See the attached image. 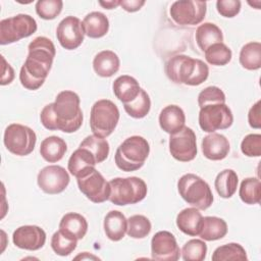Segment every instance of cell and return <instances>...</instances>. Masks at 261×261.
I'll return each mask as SVG.
<instances>
[{
	"instance_id": "obj_1",
	"label": "cell",
	"mask_w": 261,
	"mask_h": 261,
	"mask_svg": "<svg viewBox=\"0 0 261 261\" xmlns=\"http://www.w3.org/2000/svg\"><path fill=\"white\" fill-rule=\"evenodd\" d=\"M81 100L73 91L65 90L58 93L53 103L47 104L41 111L40 120L49 130L74 133L83 124Z\"/></svg>"
},
{
	"instance_id": "obj_2",
	"label": "cell",
	"mask_w": 261,
	"mask_h": 261,
	"mask_svg": "<svg viewBox=\"0 0 261 261\" xmlns=\"http://www.w3.org/2000/svg\"><path fill=\"white\" fill-rule=\"evenodd\" d=\"M29 54L20 68L19 81L22 87L35 91L41 88L48 76L56 49L47 37H37L28 46Z\"/></svg>"
},
{
	"instance_id": "obj_3",
	"label": "cell",
	"mask_w": 261,
	"mask_h": 261,
	"mask_svg": "<svg viewBox=\"0 0 261 261\" xmlns=\"http://www.w3.org/2000/svg\"><path fill=\"white\" fill-rule=\"evenodd\" d=\"M165 73L175 84L199 86L208 79L209 67L200 59L178 54L166 61Z\"/></svg>"
},
{
	"instance_id": "obj_4",
	"label": "cell",
	"mask_w": 261,
	"mask_h": 261,
	"mask_svg": "<svg viewBox=\"0 0 261 261\" xmlns=\"http://www.w3.org/2000/svg\"><path fill=\"white\" fill-rule=\"evenodd\" d=\"M149 153L150 145L148 141L141 136H132L125 139L116 149L115 164L122 171H136L143 167Z\"/></svg>"
},
{
	"instance_id": "obj_5",
	"label": "cell",
	"mask_w": 261,
	"mask_h": 261,
	"mask_svg": "<svg viewBox=\"0 0 261 261\" xmlns=\"http://www.w3.org/2000/svg\"><path fill=\"white\" fill-rule=\"evenodd\" d=\"M109 201L118 206L137 204L145 199L148 188L146 182L137 176L115 177L109 181Z\"/></svg>"
},
{
	"instance_id": "obj_6",
	"label": "cell",
	"mask_w": 261,
	"mask_h": 261,
	"mask_svg": "<svg viewBox=\"0 0 261 261\" xmlns=\"http://www.w3.org/2000/svg\"><path fill=\"white\" fill-rule=\"evenodd\" d=\"M179 196L191 206L206 210L213 203V194L209 185L194 173H186L177 181Z\"/></svg>"
},
{
	"instance_id": "obj_7",
	"label": "cell",
	"mask_w": 261,
	"mask_h": 261,
	"mask_svg": "<svg viewBox=\"0 0 261 261\" xmlns=\"http://www.w3.org/2000/svg\"><path fill=\"white\" fill-rule=\"evenodd\" d=\"M118 107L108 99L96 101L90 113V127L94 135L107 138L115 129L119 121Z\"/></svg>"
},
{
	"instance_id": "obj_8",
	"label": "cell",
	"mask_w": 261,
	"mask_h": 261,
	"mask_svg": "<svg viewBox=\"0 0 261 261\" xmlns=\"http://www.w3.org/2000/svg\"><path fill=\"white\" fill-rule=\"evenodd\" d=\"M37 21L29 14H16L0 21V44L7 45L36 33Z\"/></svg>"
},
{
	"instance_id": "obj_9",
	"label": "cell",
	"mask_w": 261,
	"mask_h": 261,
	"mask_svg": "<svg viewBox=\"0 0 261 261\" xmlns=\"http://www.w3.org/2000/svg\"><path fill=\"white\" fill-rule=\"evenodd\" d=\"M3 142L10 153L17 156H27L34 151L37 136L36 133L27 125L11 123L4 130Z\"/></svg>"
},
{
	"instance_id": "obj_10",
	"label": "cell",
	"mask_w": 261,
	"mask_h": 261,
	"mask_svg": "<svg viewBox=\"0 0 261 261\" xmlns=\"http://www.w3.org/2000/svg\"><path fill=\"white\" fill-rule=\"evenodd\" d=\"M198 120L202 130L215 133L230 127L233 122V115L225 103H213L200 108Z\"/></svg>"
},
{
	"instance_id": "obj_11",
	"label": "cell",
	"mask_w": 261,
	"mask_h": 261,
	"mask_svg": "<svg viewBox=\"0 0 261 261\" xmlns=\"http://www.w3.org/2000/svg\"><path fill=\"white\" fill-rule=\"evenodd\" d=\"M207 3L199 0H180L171 4L169 13L172 20L180 25H196L206 15Z\"/></svg>"
},
{
	"instance_id": "obj_12",
	"label": "cell",
	"mask_w": 261,
	"mask_h": 261,
	"mask_svg": "<svg viewBox=\"0 0 261 261\" xmlns=\"http://www.w3.org/2000/svg\"><path fill=\"white\" fill-rule=\"evenodd\" d=\"M169 152L180 162H189L197 155V138L191 127L184 126L179 132L169 137Z\"/></svg>"
},
{
	"instance_id": "obj_13",
	"label": "cell",
	"mask_w": 261,
	"mask_h": 261,
	"mask_svg": "<svg viewBox=\"0 0 261 261\" xmlns=\"http://www.w3.org/2000/svg\"><path fill=\"white\" fill-rule=\"evenodd\" d=\"M76 181L80 191L93 203L99 204L109 200V181H107L96 168L92 169L84 176L76 178Z\"/></svg>"
},
{
	"instance_id": "obj_14",
	"label": "cell",
	"mask_w": 261,
	"mask_h": 261,
	"mask_svg": "<svg viewBox=\"0 0 261 261\" xmlns=\"http://www.w3.org/2000/svg\"><path fill=\"white\" fill-rule=\"evenodd\" d=\"M70 177L68 172L59 165H48L41 169L37 176L39 188L46 194L62 193L68 186Z\"/></svg>"
},
{
	"instance_id": "obj_15",
	"label": "cell",
	"mask_w": 261,
	"mask_h": 261,
	"mask_svg": "<svg viewBox=\"0 0 261 261\" xmlns=\"http://www.w3.org/2000/svg\"><path fill=\"white\" fill-rule=\"evenodd\" d=\"M56 37L64 49L73 50L79 48L85 38L83 21L72 15L64 17L57 25Z\"/></svg>"
},
{
	"instance_id": "obj_16",
	"label": "cell",
	"mask_w": 261,
	"mask_h": 261,
	"mask_svg": "<svg viewBox=\"0 0 261 261\" xmlns=\"http://www.w3.org/2000/svg\"><path fill=\"white\" fill-rule=\"evenodd\" d=\"M151 256L154 260L176 261L180 257V249L175 237L167 231L156 232L151 240Z\"/></svg>"
},
{
	"instance_id": "obj_17",
	"label": "cell",
	"mask_w": 261,
	"mask_h": 261,
	"mask_svg": "<svg viewBox=\"0 0 261 261\" xmlns=\"http://www.w3.org/2000/svg\"><path fill=\"white\" fill-rule=\"evenodd\" d=\"M12 242L19 249L37 251L44 247L46 232L38 225H22L13 231Z\"/></svg>"
},
{
	"instance_id": "obj_18",
	"label": "cell",
	"mask_w": 261,
	"mask_h": 261,
	"mask_svg": "<svg viewBox=\"0 0 261 261\" xmlns=\"http://www.w3.org/2000/svg\"><path fill=\"white\" fill-rule=\"evenodd\" d=\"M203 155L213 161L224 159L230 150V145L225 136L217 133H210L202 140Z\"/></svg>"
},
{
	"instance_id": "obj_19",
	"label": "cell",
	"mask_w": 261,
	"mask_h": 261,
	"mask_svg": "<svg viewBox=\"0 0 261 261\" xmlns=\"http://www.w3.org/2000/svg\"><path fill=\"white\" fill-rule=\"evenodd\" d=\"M97 161L94 155L86 148L79 147L69 157L67 168L76 178L84 176L95 168Z\"/></svg>"
},
{
	"instance_id": "obj_20",
	"label": "cell",
	"mask_w": 261,
	"mask_h": 261,
	"mask_svg": "<svg viewBox=\"0 0 261 261\" xmlns=\"http://www.w3.org/2000/svg\"><path fill=\"white\" fill-rule=\"evenodd\" d=\"M186 123L184 110L177 105L165 106L159 114V125L162 130L169 135L179 132Z\"/></svg>"
},
{
	"instance_id": "obj_21",
	"label": "cell",
	"mask_w": 261,
	"mask_h": 261,
	"mask_svg": "<svg viewBox=\"0 0 261 261\" xmlns=\"http://www.w3.org/2000/svg\"><path fill=\"white\" fill-rule=\"evenodd\" d=\"M120 66L118 55L111 50L99 52L93 59L94 71L102 77H110L115 74Z\"/></svg>"
},
{
	"instance_id": "obj_22",
	"label": "cell",
	"mask_w": 261,
	"mask_h": 261,
	"mask_svg": "<svg viewBox=\"0 0 261 261\" xmlns=\"http://www.w3.org/2000/svg\"><path fill=\"white\" fill-rule=\"evenodd\" d=\"M59 230L79 241L88 231V221L82 214L69 212L62 216L59 222Z\"/></svg>"
},
{
	"instance_id": "obj_23",
	"label": "cell",
	"mask_w": 261,
	"mask_h": 261,
	"mask_svg": "<svg viewBox=\"0 0 261 261\" xmlns=\"http://www.w3.org/2000/svg\"><path fill=\"white\" fill-rule=\"evenodd\" d=\"M103 227L105 234L109 240L118 242L123 239L124 234L126 233L127 219L122 212L118 210H111L104 218Z\"/></svg>"
},
{
	"instance_id": "obj_24",
	"label": "cell",
	"mask_w": 261,
	"mask_h": 261,
	"mask_svg": "<svg viewBox=\"0 0 261 261\" xmlns=\"http://www.w3.org/2000/svg\"><path fill=\"white\" fill-rule=\"evenodd\" d=\"M112 90L115 97L123 104L132 102L137 98L141 91L139 82L127 74L118 76L112 85Z\"/></svg>"
},
{
	"instance_id": "obj_25",
	"label": "cell",
	"mask_w": 261,
	"mask_h": 261,
	"mask_svg": "<svg viewBox=\"0 0 261 261\" xmlns=\"http://www.w3.org/2000/svg\"><path fill=\"white\" fill-rule=\"evenodd\" d=\"M202 218L199 209L195 207L185 208L176 216V225L185 234L196 237L199 234Z\"/></svg>"
},
{
	"instance_id": "obj_26",
	"label": "cell",
	"mask_w": 261,
	"mask_h": 261,
	"mask_svg": "<svg viewBox=\"0 0 261 261\" xmlns=\"http://www.w3.org/2000/svg\"><path fill=\"white\" fill-rule=\"evenodd\" d=\"M67 151V145L63 139L57 136H50L44 139L40 145V154L49 163L60 161Z\"/></svg>"
},
{
	"instance_id": "obj_27",
	"label": "cell",
	"mask_w": 261,
	"mask_h": 261,
	"mask_svg": "<svg viewBox=\"0 0 261 261\" xmlns=\"http://www.w3.org/2000/svg\"><path fill=\"white\" fill-rule=\"evenodd\" d=\"M227 233L226 222L216 216H205L202 218L199 237L207 242L217 241L225 237Z\"/></svg>"
},
{
	"instance_id": "obj_28",
	"label": "cell",
	"mask_w": 261,
	"mask_h": 261,
	"mask_svg": "<svg viewBox=\"0 0 261 261\" xmlns=\"http://www.w3.org/2000/svg\"><path fill=\"white\" fill-rule=\"evenodd\" d=\"M85 35L92 39H99L104 37L109 30L108 17L100 12L93 11L85 16L83 19Z\"/></svg>"
},
{
	"instance_id": "obj_29",
	"label": "cell",
	"mask_w": 261,
	"mask_h": 261,
	"mask_svg": "<svg viewBox=\"0 0 261 261\" xmlns=\"http://www.w3.org/2000/svg\"><path fill=\"white\" fill-rule=\"evenodd\" d=\"M198 47L205 52L211 45L223 43V34L219 27L212 22H204L200 24L195 34Z\"/></svg>"
},
{
	"instance_id": "obj_30",
	"label": "cell",
	"mask_w": 261,
	"mask_h": 261,
	"mask_svg": "<svg viewBox=\"0 0 261 261\" xmlns=\"http://www.w3.org/2000/svg\"><path fill=\"white\" fill-rule=\"evenodd\" d=\"M238 184L239 177L237 172L232 169H223L216 175L214 188L221 198L228 199L234 195Z\"/></svg>"
},
{
	"instance_id": "obj_31",
	"label": "cell",
	"mask_w": 261,
	"mask_h": 261,
	"mask_svg": "<svg viewBox=\"0 0 261 261\" xmlns=\"http://www.w3.org/2000/svg\"><path fill=\"white\" fill-rule=\"evenodd\" d=\"M239 60L241 65L248 70H257L261 67V43L249 42L241 51Z\"/></svg>"
},
{
	"instance_id": "obj_32",
	"label": "cell",
	"mask_w": 261,
	"mask_h": 261,
	"mask_svg": "<svg viewBox=\"0 0 261 261\" xmlns=\"http://www.w3.org/2000/svg\"><path fill=\"white\" fill-rule=\"evenodd\" d=\"M81 148H86L88 149L95 157L97 164L103 162L106 160V158L109 155V144L106 139L96 136V135H91L86 137L80 144Z\"/></svg>"
},
{
	"instance_id": "obj_33",
	"label": "cell",
	"mask_w": 261,
	"mask_h": 261,
	"mask_svg": "<svg viewBox=\"0 0 261 261\" xmlns=\"http://www.w3.org/2000/svg\"><path fill=\"white\" fill-rule=\"evenodd\" d=\"M239 196L241 200L248 205L259 204L261 198V184L256 177H247L242 180Z\"/></svg>"
},
{
	"instance_id": "obj_34",
	"label": "cell",
	"mask_w": 261,
	"mask_h": 261,
	"mask_svg": "<svg viewBox=\"0 0 261 261\" xmlns=\"http://www.w3.org/2000/svg\"><path fill=\"white\" fill-rule=\"evenodd\" d=\"M213 261H227V260H248L246 250L238 243H229L217 247L212 254Z\"/></svg>"
},
{
	"instance_id": "obj_35",
	"label": "cell",
	"mask_w": 261,
	"mask_h": 261,
	"mask_svg": "<svg viewBox=\"0 0 261 261\" xmlns=\"http://www.w3.org/2000/svg\"><path fill=\"white\" fill-rule=\"evenodd\" d=\"M125 112L133 118L145 117L151 109V100L148 93L141 88V91L136 99L129 103L123 104Z\"/></svg>"
},
{
	"instance_id": "obj_36",
	"label": "cell",
	"mask_w": 261,
	"mask_h": 261,
	"mask_svg": "<svg viewBox=\"0 0 261 261\" xmlns=\"http://www.w3.org/2000/svg\"><path fill=\"white\" fill-rule=\"evenodd\" d=\"M204 53L206 61L216 66L226 65L232 57L231 50L224 43L213 44Z\"/></svg>"
},
{
	"instance_id": "obj_37",
	"label": "cell",
	"mask_w": 261,
	"mask_h": 261,
	"mask_svg": "<svg viewBox=\"0 0 261 261\" xmlns=\"http://www.w3.org/2000/svg\"><path fill=\"white\" fill-rule=\"evenodd\" d=\"M151 229L152 224L144 215L136 214L127 219L126 233L133 239H144L150 233Z\"/></svg>"
},
{
	"instance_id": "obj_38",
	"label": "cell",
	"mask_w": 261,
	"mask_h": 261,
	"mask_svg": "<svg viewBox=\"0 0 261 261\" xmlns=\"http://www.w3.org/2000/svg\"><path fill=\"white\" fill-rule=\"evenodd\" d=\"M77 245V240L57 230L51 238V248L55 254L59 256H68L71 254Z\"/></svg>"
},
{
	"instance_id": "obj_39",
	"label": "cell",
	"mask_w": 261,
	"mask_h": 261,
	"mask_svg": "<svg viewBox=\"0 0 261 261\" xmlns=\"http://www.w3.org/2000/svg\"><path fill=\"white\" fill-rule=\"evenodd\" d=\"M180 253L185 261H203L207 255V245L202 240L193 239L184 245Z\"/></svg>"
},
{
	"instance_id": "obj_40",
	"label": "cell",
	"mask_w": 261,
	"mask_h": 261,
	"mask_svg": "<svg viewBox=\"0 0 261 261\" xmlns=\"http://www.w3.org/2000/svg\"><path fill=\"white\" fill-rule=\"evenodd\" d=\"M62 7L61 0H39L36 3V12L41 18L51 20L60 14Z\"/></svg>"
},
{
	"instance_id": "obj_41",
	"label": "cell",
	"mask_w": 261,
	"mask_h": 261,
	"mask_svg": "<svg viewBox=\"0 0 261 261\" xmlns=\"http://www.w3.org/2000/svg\"><path fill=\"white\" fill-rule=\"evenodd\" d=\"M226 98L223 91L216 87L210 86L202 90L198 95V105L202 108L205 105L213 103H225Z\"/></svg>"
},
{
	"instance_id": "obj_42",
	"label": "cell",
	"mask_w": 261,
	"mask_h": 261,
	"mask_svg": "<svg viewBox=\"0 0 261 261\" xmlns=\"http://www.w3.org/2000/svg\"><path fill=\"white\" fill-rule=\"evenodd\" d=\"M241 151L248 157H259L261 155V135H247L241 143Z\"/></svg>"
},
{
	"instance_id": "obj_43",
	"label": "cell",
	"mask_w": 261,
	"mask_h": 261,
	"mask_svg": "<svg viewBox=\"0 0 261 261\" xmlns=\"http://www.w3.org/2000/svg\"><path fill=\"white\" fill-rule=\"evenodd\" d=\"M241 5L240 0H218L216 2V9L221 16L231 18L240 13Z\"/></svg>"
},
{
	"instance_id": "obj_44",
	"label": "cell",
	"mask_w": 261,
	"mask_h": 261,
	"mask_svg": "<svg viewBox=\"0 0 261 261\" xmlns=\"http://www.w3.org/2000/svg\"><path fill=\"white\" fill-rule=\"evenodd\" d=\"M261 101L258 100L249 110L248 121L251 127L260 128L261 127V110H260Z\"/></svg>"
},
{
	"instance_id": "obj_45",
	"label": "cell",
	"mask_w": 261,
	"mask_h": 261,
	"mask_svg": "<svg viewBox=\"0 0 261 261\" xmlns=\"http://www.w3.org/2000/svg\"><path fill=\"white\" fill-rule=\"evenodd\" d=\"M1 59H2V75H1L0 84L2 86H5V85H9L13 81L14 70L11 67V65L6 62L3 56H1Z\"/></svg>"
},
{
	"instance_id": "obj_46",
	"label": "cell",
	"mask_w": 261,
	"mask_h": 261,
	"mask_svg": "<svg viewBox=\"0 0 261 261\" xmlns=\"http://www.w3.org/2000/svg\"><path fill=\"white\" fill-rule=\"evenodd\" d=\"M145 3L146 2L144 0H121L119 6L127 12H136L139 11Z\"/></svg>"
},
{
	"instance_id": "obj_47",
	"label": "cell",
	"mask_w": 261,
	"mask_h": 261,
	"mask_svg": "<svg viewBox=\"0 0 261 261\" xmlns=\"http://www.w3.org/2000/svg\"><path fill=\"white\" fill-rule=\"evenodd\" d=\"M99 4L105 9H113L120 5V0H110V1H99Z\"/></svg>"
},
{
	"instance_id": "obj_48",
	"label": "cell",
	"mask_w": 261,
	"mask_h": 261,
	"mask_svg": "<svg viewBox=\"0 0 261 261\" xmlns=\"http://www.w3.org/2000/svg\"><path fill=\"white\" fill-rule=\"evenodd\" d=\"M80 258H82V259H85V258H88V259H90V258H92V259H99L98 257H96V256H93V255H86V256H84V255H79V256H76L75 257V259H80Z\"/></svg>"
}]
</instances>
